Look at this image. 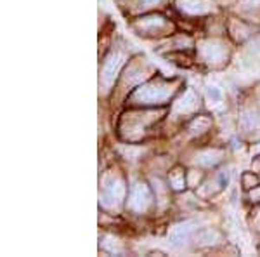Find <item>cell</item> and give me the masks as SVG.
I'll return each instance as SVG.
<instances>
[{
    "label": "cell",
    "mask_w": 260,
    "mask_h": 257,
    "mask_svg": "<svg viewBox=\"0 0 260 257\" xmlns=\"http://www.w3.org/2000/svg\"><path fill=\"white\" fill-rule=\"evenodd\" d=\"M213 238H217V233H215V231H210V230H208V231H203V233H201V237H200V240H201L203 243H213V242H212Z\"/></svg>",
    "instance_id": "obj_17"
},
{
    "label": "cell",
    "mask_w": 260,
    "mask_h": 257,
    "mask_svg": "<svg viewBox=\"0 0 260 257\" xmlns=\"http://www.w3.org/2000/svg\"><path fill=\"white\" fill-rule=\"evenodd\" d=\"M257 52L260 54V39H258V42H257Z\"/></svg>",
    "instance_id": "obj_21"
},
{
    "label": "cell",
    "mask_w": 260,
    "mask_h": 257,
    "mask_svg": "<svg viewBox=\"0 0 260 257\" xmlns=\"http://www.w3.org/2000/svg\"><path fill=\"white\" fill-rule=\"evenodd\" d=\"M241 127L246 132H253V130L260 129V115L255 109H246L241 115Z\"/></svg>",
    "instance_id": "obj_12"
},
{
    "label": "cell",
    "mask_w": 260,
    "mask_h": 257,
    "mask_svg": "<svg viewBox=\"0 0 260 257\" xmlns=\"http://www.w3.org/2000/svg\"><path fill=\"white\" fill-rule=\"evenodd\" d=\"M198 106V96L194 94V91L192 89H187L184 92V96L179 99V103L175 104V111L179 113H189L192 109H196Z\"/></svg>",
    "instance_id": "obj_10"
},
{
    "label": "cell",
    "mask_w": 260,
    "mask_h": 257,
    "mask_svg": "<svg viewBox=\"0 0 260 257\" xmlns=\"http://www.w3.org/2000/svg\"><path fill=\"white\" fill-rule=\"evenodd\" d=\"M220 98H222V92H220L219 87H217V85L208 87V99H210V101H220Z\"/></svg>",
    "instance_id": "obj_16"
},
{
    "label": "cell",
    "mask_w": 260,
    "mask_h": 257,
    "mask_svg": "<svg viewBox=\"0 0 260 257\" xmlns=\"http://www.w3.org/2000/svg\"><path fill=\"white\" fill-rule=\"evenodd\" d=\"M151 202H153V196H151V189L148 188V184L136 183L130 188L127 200L128 210H132L136 214H142L151 207Z\"/></svg>",
    "instance_id": "obj_6"
},
{
    "label": "cell",
    "mask_w": 260,
    "mask_h": 257,
    "mask_svg": "<svg viewBox=\"0 0 260 257\" xmlns=\"http://www.w3.org/2000/svg\"><path fill=\"white\" fill-rule=\"evenodd\" d=\"M158 115L154 111H130L120 122V134L127 141H139L156 124Z\"/></svg>",
    "instance_id": "obj_2"
},
{
    "label": "cell",
    "mask_w": 260,
    "mask_h": 257,
    "mask_svg": "<svg viewBox=\"0 0 260 257\" xmlns=\"http://www.w3.org/2000/svg\"><path fill=\"white\" fill-rule=\"evenodd\" d=\"M200 56L201 60L208 65H213V66H220L228 61L229 58V50H228V45L220 40H205L200 44Z\"/></svg>",
    "instance_id": "obj_3"
},
{
    "label": "cell",
    "mask_w": 260,
    "mask_h": 257,
    "mask_svg": "<svg viewBox=\"0 0 260 257\" xmlns=\"http://www.w3.org/2000/svg\"><path fill=\"white\" fill-rule=\"evenodd\" d=\"M222 151L220 150H205L200 151L198 157H196V163H200L201 167H212L215 163H219L222 160Z\"/></svg>",
    "instance_id": "obj_11"
},
{
    "label": "cell",
    "mask_w": 260,
    "mask_h": 257,
    "mask_svg": "<svg viewBox=\"0 0 260 257\" xmlns=\"http://www.w3.org/2000/svg\"><path fill=\"white\" fill-rule=\"evenodd\" d=\"M127 196V186H125V181L118 178V176H111L104 181L103 188V204L106 207H118L121 202Z\"/></svg>",
    "instance_id": "obj_4"
},
{
    "label": "cell",
    "mask_w": 260,
    "mask_h": 257,
    "mask_svg": "<svg viewBox=\"0 0 260 257\" xmlns=\"http://www.w3.org/2000/svg\"><path fill=\"white\" fill-rule=\"evenodd\" d=\"M177 92V83L169 82V80H149L148 83L137 87L132 94L128 96V103L136 106H156V104H165L174 98Z\"/></svg>",
    "instance_id": "obj_1"
},
{
    "label": "cell",
    "mask_w": 260,
    "mask_h": 257,
    "mask_svg": "<svg viewBox=\"0 0 260 257\" xmlns=\"http://www.w3.org/2000/svg\"><path fill=\"white\" fill-rule=\"evenodd\" d=\"M161 0H139V4H141V7L142 9H151L153 6H158Z\"/></svg>",
    "instance_id": "obj_19"
},
{
    "label": "cell",
    "mask_w": 260,
    "mask_h": 257,
    "mask_svg": "<svg viewBox=\"0 0 260 257\" xmlns=\"http://www.w3.org/2000/svg\"><path fill=\"white\" fill-rule=\"evenodd\" d=\"M177 7L186 14L200 16L213 11V2L212 0H177Z\"/></svg>",
    "instance_id": "obj_8"
},
{
    "label": "cell",
    "mask_w": 260,
    "mask_h": 257,
    "mask_svg": "<svg viewBox=\"0 0 260 257\" xmlns=\"http://www.w3.org/2000/svg\"><path fill=\"white\" fill-rule=\"evenodd\" d=\"M246 2H248L250 6H258V4H260V0H246Z\"/></svg>",
    "instance_id": "obj_20"
},
{
    "label": "cell",
    "mask_w": 260,
    "mask_h": 257,
    "mask_svg": "<svg viewBox=\"0 0 260 257\" xmlns=\"http://www.w3.org/2000/svg\"><path fill=\"white\" fill-rule=\"evenodd\" d=\"M169 181H170L172 189H175V191H180V189L186 188V176H184V172L180 170L179 167L170 172Z\"/></svg>",
    "instance_id": "obj_13"
},
{
    "label": "cell",
    "mask_w": 260,
    "mask_h": 257,
    "mask_svg": "<svg viewBox=\"0 0 260 257\" xmlns=\"http://www.w3.org/2000/svg\"><path fill=\"white\" fill-rule=\"evenodd\" d=\"M243 186L246 189L255 188L257 186V176H253L251 172H245V174H243Z\"/></svg>",
    "instance_id": "obj_15"
},
{
    "label": "cell",
    "mask_w": 260,
    "mask_h": 257,
    "mask_svg": "<svg viewBox=\"0 0 260 257\" xmlns=\"http://www.w3.org/2000/svg\"><path fill=\"white\" fill-rule=\"evenodd\" d=\"M250 200L253 202V204H260V186L258 184L250 189Z\"/></svg>",
    "instance_id": "obj_18"
},
{
    "label": "cell",
    "mask_w": 260,
    "mask_h": 257,
    "mask_svg": "<svg viewBox=\"0 0 260 257\" xmlns=\"http://www.w3.org/2000/svg\"><path fill=\"white\" fill-rule=\"evenodd\" d=\"M123 63H125V54L120 52V50H113L110 56L106 58V61L103 65V73H101V83H103V87L108 89V87H111L115 83Z\"/></svg>",
    "instance_id": "obj_7"
},
{
    "label": "cell",
    "mask_w": 260,
    "mask_h": 257,
    "mask_svg": "<svg viewBox=\"0 0 260 257\" xmlns=\"http://www.w3.org/2000/svg\"><path fill=\"white\" fill-rule=\"evenodd\" d=\"M194 226H196V222H192V221H187V222H182V224L175 226L170 233V242L174 243V245H182V243H186L187 238L191 237V233L196 230Z\"/></svg>",
    "instance_id": "obj_9"
},
{
    "label": "cell",
    "mask_w": 260,
    "mask_h": 257,
    "mask_svg": "<svg viewBox=\"0 0 260 257\" xmlns=\"http://www.w3.org/2000/svg\"><path fill=\"white\" fill-rule=\"evenodd\" d=\"M208 127H210V119H207V117H198V119H194L191 122L189 130L192 134H201V132H205V130H208Z\"/></svg>",
    "instance_id": "obj_14"
},
{
    "label": "cell",
    "mask_w": 260,
    "mask_h": 257,
    "mask_svg": "<svg viewBox=\"0 0 260 257\" xmlns=\"http://www.w3.org/2000/svg\"><path fill=\"white\" fill-rule=\"evenodd\" d=\"M134 28L146 37H154V35H165V32L172 30V24L160 14H151L146 18H141L134 23Z\"/></svg>",
    "instance_id": "obj_5"
}]
</instances>
